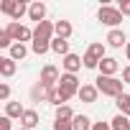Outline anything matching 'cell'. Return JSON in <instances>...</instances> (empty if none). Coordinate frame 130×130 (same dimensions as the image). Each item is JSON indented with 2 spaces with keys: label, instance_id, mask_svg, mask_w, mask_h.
<instances>
[{
  "label": "cell",
  "instance_id": "obj_24",
  "mask_svg": "<svg viewBox=\"0 0 130 130\" xmlns=\"http://www.w3.org/2000/svg\"><path fill=\"white\" fill-rule=\"evenodd\" d=\"M56 120H74V112H72V107H69V105H61V107H56Z\"/></svg>",
  "mask_w": 130,
  "mask_h": 130
},
{
  "label": "cell",
  "instance_id": "obj_29",
  "mask_svg": "<svg viewBox=\"0 0 130 130\" xmlns=\"http://www.w3.org/2000/svg\"><path fill=\"white\" fill-rule=\"evenodd\" d=\"M117 10H120L122 15H130V0H120V3H117Z\"/></svg>",
  "mask_w": 130,
  "mask_h": 130
},
{
  "label": "cell",
  "instance_id": "obj_8",
  "mask_svg": "<svg viewBox=\"0 0 130 130\" xmlns=\"http://www.w3.org/2000/svg\"><path fill=\"white\" fill-rule=\"evenodd\" d=\"M84 105H94L97 102V97H100V89L94 87V84H82V89H79V94H77Z\"/></svg>",
  "mask_w": 130,
  "mask_h": 130
},
{
  "label": "cell",
  "instance_id": "obj_10",
  "mask_svg": "<svg viewBox=\"0 0 130 130\" xmlns=\"http://www.w3.org/2000/svg\"><path fill=\"white\" fill-rule=\"evenodd\" d=\"M64 69H67V74H77L82 67H84V61H82V56H77V54H69V56H64Z\"/></svg>",
  "mask_w": 130,
  "mask_h": 130
},
{
  "label": "cell",
  "instance_id": "obj_1",
  "mask_svg": "<svg viewBox=\"0 0 130 130\" xmlns=\"http://www.w3.org/2000/svg\"><path fill=\"white\" fill-rule=\"evenodd\" d=\"M122 84H125L122 79H115V77H102V74H100L94 87L100 89V94H105V97H115V100H117L120 94H125V92H122Z\"/></svg>",
  "mask_w": 130,
  "mask_h": 130
},
{
  "label": "cell",
  "instance_id": "obj_31",
  "mask_svg": "<svg viewBox=\"0 0 130 130\" xmlns=\"http://www.w3.org/2000/svg\"><path fill=\"white\" fill-rule=\"evenodd\" d=\"M8 97H10V87H8V84H0V100L8 102Z\"/></svg>",
  "mask_w": 130,
  "mask_h": 130
},
{
  "label": "cell",
  "instance_id": "obj_27",
  "mask_svg": "<svg viewBox=\"0 0 130 130\" xmlns=\"http://www.w3.org/2000/svg\"><path fill=\"white\" fill-rule=\"evenodd\" d=\"M0 46H3V48H10V46H13V36H10L8 31L0 33Z\"/></svg>",
  "mask_w": 130,
  "mask_h": 130
},
{
  "label": "cell",
  "instance_id": "obj_6",
  "mask_svg": "<svg viewBox=\"0 0 130 130\" xmlns=\"http://www.w3.org/2000/svg\"><path fill=\"white\" fill-rule=\"evenodd\" d=\"M10 36H13V41H18V43H23V41H33V31L28 28V26H21V23H8V28H5Z\"/></svg>",
  "mask_w": 130,
  "mask_h": 130
},
{
  "label": "cell",
  "instance_id": "obj_15",
  "mask_svg": "<svg viewBox=\"0 0 130 130\" xmlns=\"http://www.w3.org/2000/svg\"><path fill=\"white\" fill-rule=\"evenodd\" d=\"M0 74H3L5 79L15 74V61H13L10 56H3V59H0Z\"/></svg>",
  "mask_w": 130,
  "mask_h": 130
},
{
  "label": "cell",
  "instance_id": "obj_19",
  "mask_svg": "<svg viewBox=\"0 0 130 130\" xmlns=\"http://www.w3.org/2000/svg\"><path fill=\"white\" fill-rule=\"evenodd\" d=\"M110 125H112V130H130V117H125V115H115L112 120H110Z\"/></svg>",
  "mask_w": 130,
  "mask_h": 130
},
{
  "label": "cell",
  "instance_id": "obj_35",
  "mask_svg": "<svg viewBox=\"0 0 130 130\" xmlns=\"http://www.w3.org/2000/svg\"><path fill=\"white\" fill-rule=\"evenodd\" d=\"M18 130H26V127H18Z\"/></svg>",
  "mask_w": 130,
  "mask_h": 130
},
{
  "label": "cell",
  "instance_id": "obj_7",
  "mask_svg": "<svg viewBox=\"0 0 130 130\" xmlns=\"http://www.w3.org/2000/svg\"><path fill=\"white\" fill-rule=\"evenodd\" d=\"M59 79H61V74H59V69L54 67V64H46V67L41 69V84H46V87H56L59 84Z\"/></svg>",
  "mask_w": 130,
  "mask_h": 130
},
{
  "label": "cell",
  "instance_id": "obj_3",
  "mask_svg": "<svg viewBox=\"0 0 130 130\" xmlns=\"http://www.w3.org/2000/svg\"><path fill=\"white\" fill-rule=\"evenodd\" d=\"M28 8L31 5H26L23 0H3V3H0V10H3L5 15H10L13 21L23 18V13H28Z\"/></svg>",
  "mask_w": 130,
  "mask_h": 130
},
{
  "label": "cell",
  "instance_id": "obj_5",
  "mask_svg": "<svg viewBox=\"0 0 130 130\" xmlns=\"http://www.w3.org/2000/svg\"><path fill=\"white\" fill-rule=\"evenodd\" d=\"M54 33H56V23L41 21V23H36V28H33V41H46V43H51V41H54Z\"/></svg>",
  "mask_w": 130,
  "mask_h": 130
},
{
  "label": "cell",
  "instance_id": "obj_17",
  "mask_svg": "<svg viewBox=\"0 0 130 130\" xmlns=\"http://www.w3.org/2000/svg\"><path fill=\"white\" fill-rule=\"evenodd\" d=\"M23 112H26V110L21 107V102H5V115H8L10 120H13V117H18V120H21V117H23Z\"/></svg>",
  "mask_w": 130,
  "mask_h": 130
},
{
  "label": "cell",
  "instance_id": "obj_12",
  "mask_svg": "<svg viewBox=\"0 0 130 130\" xmlns=\"http://www.w3.org/2000/svg\"><path fill=\"white\" fill-rule=\"evenodd\" d=\"M28 15H31V21H36V23H41V21H46V5L41 3H31V8H28Z\"/></svg>",
  "mask_w": 130,
  "mask_h": 130
},
{
  "label": "cell",
  "instance_id": "obj_13",
  "mask_svg": "<svg viewBox=\"0 0 130 130\" xmlns=\"http://www.w3.org/2000/svg\"><path fill=\"white\" fill-rule=\"evenodd\" d=\"M36 125H38V112H36V110H26V112H23V117H21V127L33 130Z\"/></svg>",
  "mask_w": 130,
  "mask_h": 130
},
{
  "label": "cell",
  "instance_id": "obj_20",
  "mask_svg": "<svg viewBox=\"0 0 130 130\" xmlns=\"http://www.w3.org/2000/svg\"><path fill=\"white\" fill-rule=\"evenodd\" d=\"M26 54H28V48H26L23 43H13V46H10V54H8V56H10L13 61H23V59H26Z\"/></svg>",
  "mask_w": 130,
  "mask_h": 130
},
{
  "label": "cell",
  "instance_id": "obj_22",
  "mask_svg": "<svg viewBox=\"0 0 130 130\" xmlns=\"http://www.w3.org/2000/svg\"><path fill=\"white\" fill-rule=\"evenodd\" d=\"M87 54H89V56H94L97 61H102V59H105V43H89Z\"/></svg>",
  "mask_w": 130,
  "mask_h": 130
},
{
  "label": "cell",
  "instance_id": "obj_34",
  "mask_svg": "<svg viewBox=\"0 0 130 130\" xmlns=\"http://www.w3.org/2000/svg\"><path fill=\"white\" fill-rule=\"evenodd\" d=\"M125 56H127V61H130V41H127V46H125Z\"/></svg>",
  "mask_w": 130,
  "mask_h": 130
},
{
  "label": "cell",
  "instance_id": "obj_14",
  "mask_svg": "<svg viewBox=\"0 0 130 130\" xmlns=\"http://www.w3.org/2000/svg\"><path fill=\"white\" fill-rule=\"evenodd\" d=\"M74 33L72 23L69 21H56V38H64V41H69V36Z\"/></svg>",
  "mask_w": 130,
  "mask_h": 130
},
{
  "label": "cell",
  "instance_id": "obj_25",
  "mask_svg": "<svg viewBox=\"0 0 130 130\" xmlns=\"http://www.w3.org/2000/svg\"><path fill=\"white\" fill-rule=\"evenodd\" d=\"M31 48H33V54H38V56H41V54H46V51L51 48V43H46V41H33V46H31Z\"/></svg>",
  "mask_w": 130,
  "mask_h": 130
},
{
  "label": "cell",
  "instance_id": "obj_4",
  "mask_svg": "<svg viewBox=\"0 0 130 130\" xmlns=\"http://www.w3.org/2000/svg\"><path fill=\"white\" fill-rule=\"evenodd\" d=\"M97 18H100L105 26H110V28H117V26L122 23V13H120L117 8H112V5H102L100 13H97Z\"/></svg>",
  "mask_w": 130,
  "mask_h": 130
},
{
  "label": "cell",
  "instance_id": "obj_28",
  "mask_svg": "<svg viewBox=\"0 0 130 130\" xmlns=\"http://www.w3.org/2000/svg\"><path fill=\"white\" fill-rule=\"evenodd\" d=\"M54 130H74V125H72V120H56Z\"/></svg>",
  "mask_w": 130,
  "mask_h": 130
},
{
  "label": "cell",
  "instance_id": "obj_33",
  "mask_svg": "<svg viewBox=\"0 0 130 130\" xmlns=\"http://www.w3.org/2000/svg\"><path fill=\"white\" fill-rule=\"evenodd\" d=\"M122 82H125V84H130V67H125V69H122Z\"/></svg>",
  "mask_w": 130,
  "mask_h": 130
},
{
  "label": "cell",
  "instance_id": "obj_9",
  "mask_svg": "<svg viewBox=\"0 0 130 130\" xmlns=\"http://www.w3.org/2000/svg\"><path fill=\"white\" fill-rule=\"evenodd\" d=\"M100 74L102 77H115V72L120 69V64H117V59H112V56H105L102 61H100Z\"/></svg>",
  "mask_w": 130,
  "mask_h": 130
},
{
  "label": "cell",
  "instance_id": "obj_2",
  "mask_svg": "<svg viewBox=\"0 0 130 130\" xmlns=\"http://www.w3.org/2000/svg\"><path fill=\"white\" fill-rule=\"evenodd\" d=\"M59 92L64 94V97H67V102L74 97V94H79V89H82V84H79V79H77V74H67V72H64L61 74V79H59Z\"/></svg>",
  "mask_w": 130,
  "mask_h": 130
},
{
  "label": "cell",
  "instance_id": "obj_32",
  "mask_svg": "<svg viewBox=\"0 0 130 130\" xmlns=\"http://www.w3.org/2000/svg\"><path fill=\"white\" fill-rule=\"evenodd\" d=\"M92 130H112V125H110V122H94Z\"/></svg>",
  "mask_w": 130,
  "mask_h": 130
},
{
  "label": "cell",
  "instance_id": "obj_23",
  "mask_svg": "<svg viewBox=\"0 0 130 130\" xmlns=\"http://www.w3.org/2000/svg\"><path fill=\"white\" fill-rule=\"evenodd\" d=\"M48 102H51L54 107H61L64 102H67V97L59 92V87H54V89H51V94H48Z\"/></svg>",
  "mask_w": 130,
  "mask_h": 130
},
{
  "label": "cell",
  "instance_id": "obj_21",
  "mask_svg": "<svg viewBox=\"0 0 130 130\" xmlns=\"http://www.w3.org/2000/svg\"><path fill=\"white\" fill-rule=\"evenodd\" d=\"M115 105H117V110H120V115H125V117H130V94H120V97L115 100Z\"/></svg>",
  "mask_w": 130,
  "mask_h": 130
},
{
  "label": "cell",
  "instance_id": "obj_16",
  "mask_svg": "<svg viewBox=\"0 0 130 130\" xmlns=\"http://www.w3.org/2000/svg\"><path fill=\"white\" fill-rule=\"evenodd\" d=\"M51 51L59 54V56H69V54H72V51H69V41H64V38H54V41H51Z\"/></svg>",
  "mask_w": 130,
  "mask_h": 130
},
{
  "label": "cell",
  "instance_id": "obj_18",
  "mask_svg": "<svg viewBox=\"0 0 130 130\" xmlns=\"http://www.w3.org/2000/svg\"><path fill=\"white\" fill-rule=\"evenodd\" d=\"M72 125H74V130H92V125H94V122H92L87 115H74Z\"/></svg>",
  "mask_w": 130,
  "mask_h": 130
},
{
  "label": "cell",
  "instance_id": "obj_11",
  "mask_svg": "<svg viewBox=\"0 0 130 130\" xmlns=\"http://www.w3.org/2000/svg\"><path fill=\"white\" fill-rule=\"evenodd\" d=\"M107 46H112V48H122V46H127L125 33H122L120 28H112V31L107 33Z\"/></svg>",
  "mask_w": 130,
  "mask_h": 130
},
{
  "label": "cell",
  "instance_id": "obj_30",
  "mask_svg": "<svg viewBox=\"0 0 130 130\" xmlns=\"http://www.w3.org/2000/svg\"><path fill=\"white\" fill-rule=\"evenodd\" d=\"M0 130H13V122H10V117H8V115L0 117Z\"/></svg>",
  "mask_w": 130,
  "mask_h": 130
},
{
  "label": "cell",
  "instance_id": "obj_26",
  "mask_svg": "<svg viewBox=\"0 0 130 130\" xmlns=\"http://www.w3.org/2000/svg\"><path fill=\"white\" fill-rule=\"evenodd\" d=\"M82 61H84V69H97V67H100V61H97L94 56H89V54H84Z\"/></svg>",
  "mask_w": 130,
  "mask_h": 130
}]
</instances>
